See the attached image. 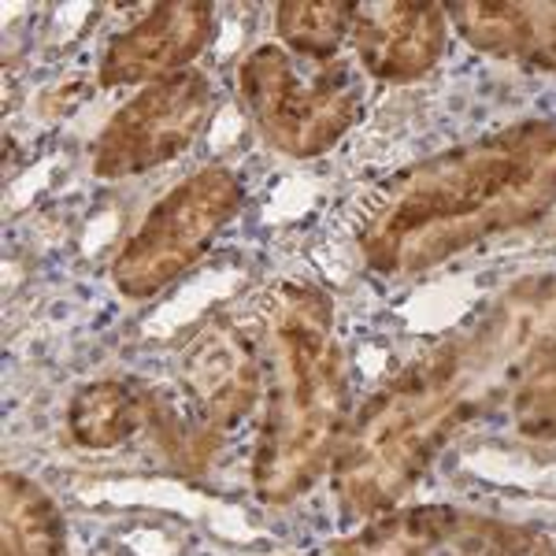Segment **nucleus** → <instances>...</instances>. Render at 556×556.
<instances>
[{"instance_id": "nucleus-9", "label": "nucleus", "mask_w": 556, "mask_h": 556, "mask_svg": "<svg viewBox=\"0 0 556 556\" xmlns=\"http://www.w3.org/2000/svg\"><path fill=\"white\" fill-rule=\"evenodd\" d=\"M445 30H450V12L442 4L379 0V4H356L349 41L371 78L416 83L442 60Z\"/></svg>"}, {"instance_id": "nucleus-7", "label": "nucleus", "mask_w": 556, "mask_h": 556, "mask_svg": "<svg viewBox=\"0 0 556 556\" xmlns=\"http://www.w3.org/2000/svg\"><path fill=\"white\" fill-rule=\"evenodd\" d=\"M212 115V83L204 71H178L134 93L108 119L93 146L97 178H134L182 156Z\"/></svg>"}, {"instance_id": "nucleus-12", "label": "nucleus", "mask_w": 556, "mask_h": 556, "mask_svg": "<svg viewBox=\"0 0 556 556\" xmlns=\"http://www.w3.org/2000/svg\"><path fill=\"white\" fill-rule=\"evenodd\" d=\"M0 556H67L64 513L20 471H4L0 486Z\"/></svg>"}, {"instance_id": "nucleus-3", "label": "nucleus", "mask_w": 556, "mask_h": 556, "mask_svg": "<svg viewBox=\"0 0 556 556\" xmlns=\"http://www.w3.org/2000/svg\"><path fill=\"white\" fill-rule=\"evenodd\" d=\"M264 424L253 490L264 505L298 501L334 464L349 430V361L334 338V304L319 286L278 282L260 304Z\"/></svg>"}, {"instance_id": "nucleus-5", "label": "nucleus", "mask_w": 556, "mask_h": 556, "mask_svg": "<svg viewBox=\"0 0 556 556\" xmlns=\"http://www.w3.org/2000/svg\"><path fill=\"white\" fill-rule=\"evenodd\" d=\"M238 93L267 146L293 160L330 152L364 112L353 71L342 64L304 71L282 45H260L241 60Z\"/></svg>"}, {"instance_id": "nucleus-10", "label": "nucleus", "mask_w": 556, "mask_h": 556, "mask_svg": "<svg viewBox=\"0 0 556 556\" xmlns=\"http://www.w3.org/2000/svg\"><path fill=\"white\" fill-rule=\"evenodd\" d=\"M212 26V4L175 0V4L149 8L138 23L104 45L101 71H97L101 86H152L167 75H178L204 52Z\"/></svg>"}, {"instance_id": "nucleus-15", "label": "nucleus", "mask_w": 556, "mask_h": 556, "mask_svg": "<svg viewBox=\"0 0 556 556\" xmlns=\"http://www.w3.org/2000/svg\"><path fill=\"white\" fill-rule=\"evenodd\" d=\"M513 416L527 438L556 442V353L545 356L513 393Z\"/></svg>"}, {"instance_id": "nucleus-11", "label": "nucleus", "mask_w": 556, "mask_h": 556, "mask_svg": "<svg viewBox=\"0 0 556 556\" xmlns=\"http://www.w3.org/2000/svg\"><path fill=\"white\" fill-rule=\"evenodd\" d=\"M445 12L471 49L556 75V4L456 0Z\"/></svg>"}, {"instance_id": "nucleus-8", "label": "nucleus", "mask_w": 556, "mask_h": 556, "mask_svg": "<svg viewBox=\"0 0 556 556\" xmlns=\"http://www.w3.org/2000/svg\"><path fill=\"white\" fill-rule=\"evenodd\" d=\"M334 556H556V542L456 505H397L338 542Z\"/></svg>"}, {"instance_id": "nucleus-6", "label": "nucleus", "mask_w": 556, "mask_h": 556, "mask_svg": "<svg viewBox=\"0 0 556 556\" xmlns=\"http://www.w3.org/2000/svg\"><path fill=\"white\" fill-rule=\"evenodd\" d=\"M241 204H245V186L230 167L212 164L182 178L152 204L141 227L119 249L112 264L115 290L130 301L164 293L208 253L212 241L241 212Z\"/></svg>"}, {"instance_id": "nucleus-4", "label": "nucleus", "mask_w": 556, "mask_h": 556, "mask_svg": "<svg viewBox=\"0 0 556 556\" xmlns=\"http://www.w3.org/2000/svg\"><path fill=\"white\" fill-rule=\"evenodd\" d=\"M264 390L260 338L230 319H212L193 334L178 364L175 401L152 397L149 419L182 464H204L208 453L256 408Z\"/></svg>"}, {"instance_id": "nucleus-13", "label": "nucleus", "mask_w": 556, "mask_h": 556, "mask_svg": "<svg viewBox=\"0 0 556 556\" xmlns=\"http://www.w3.org/2000/svg\"><path fill=\"white\" fill-rule=\"evenodd\" d=\"M149 419V401L123 379H97L75 390L67 405V434L83 450H119Z\"/></svg>"}, {"instance_id": "nucleus-14", "label": "nucleus", "mask_w": 556, "mask_h": 556, "mask_svg": "<svg viewBox=\"0 0 556 556\" xmlns=\"http://www.w3.org/2000/svg\"><path fill=\"white\" fill-rule=\"evenodd\" d=\"M356 4L345 0H282L275 8V30L282 49L301 60H330L353 34Z\"/></svg>"}, {"instance_id": "nucleus-2", "label": "nucleus", "mask_w": 556, "mask_h": 556, "mask_svg": "<svg viewBox=\"0 0 556 556\" xmlns=\"http://www.w3.org/2000/svg\"><path fill=\"white\" fill-rule=\"evenodd\" d=\"M553 204L556 119H523L382 178L356 215V245L371 271L416 275Z\"/></svg>"}, {"instance_id": "nucleus-1", "label": "nucleus", "mask_w": 556, "mask_h": 556, "mask_svg": "<svg viewBox=\"0 0 556 556\" xmlns=\"http://www.w3.org/2000/svg\"><path fill=\"white\" fill-rule=\"evenodd\" d=\"M556 353V275L505 286L471 327L442 338L367 397L330 464L345 516L371 519L401 505L456 430L513 397Z\"/></svg>"}]
</instances>
